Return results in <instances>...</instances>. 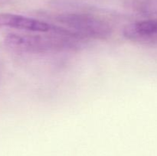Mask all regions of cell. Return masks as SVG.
<instances>
[{"instance_id":"7a4b0ae2","label":"cell","mask_w":157,"mask_h":156,"mask_svg":"<svg viewBox=\"0 0 157 156\" xmlns=\"http://www.w3.org/2000/svg\"><path fill=\"white\" fill-rule=\"evenodd\" d=\"M54 19L61 26L76 32L87 40H107L113 34V28L108 22L94 15L64 13L55 15Z\"/></svg>"},{"instance_id":"3957f363","label":"cell","mask_w":157,"mask_h":156,"mask_svg":"<svg viewBox=\"0 0 157 156\" xmlns=\"http://www.w3.org/2000/svg\"><path fill=\"white\" fill-rule=\"evenodd\" d=\"M0 28L15 29L30 33L59 34L80 40L84 39L78 33L63 26L48 23L35 18L6 12L0 13Z\"/></svg>"},{"instance_id":"277c9868","label":"cell","mask_w":157,"mask_h":156,"mask_svg":"<svg viewBox=\"0 0 157 156\" xmlns=\"http://www.w3.org/2000/svg\"><path fill=\"white\" fill-rule=\"evenodd\" d=\"M123 36L136 44L157 45V18H150L127 24L123 29Z\"/></svg>"},{"instance_id":"5b68a950","label":"cell","mask_w":157,"mask_h":156,"mask_svg":"<svg viewBox=\"0 0 157 156\" xmlns=\"http://www.w3.org/2000/svg\"><path fill=\"white\" fill-rule=\"evenodd\" d=\"M136 9L143 15L157 17V0H147L136 6Z\"/></svg>"},{"instance_id":"6da1fadb","label":"cell","mask_w":157,"mask_h":156,"mask_svg":"<svg viewBox=\"0 0 157 156\" xmlns=\"http://www.w3.org/2000/svg\"><path fill=\"white\" fill-rule=\"evenodd\" d=\"M86 41L54 33H10L4 39L5 45L12 51L31 54L78 51L85 47Z\"/></svg>"}]
</instances>
